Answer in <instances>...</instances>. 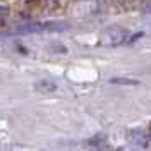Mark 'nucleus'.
Instances as JSON below:
<instances>
[{
    "label": "nucleus",
    "mask_w": 151,
    "mask_h": 151,
    "mask_svg": "<svg viewBox=\"0 0 151 151\" xmlns=\"http://www.w3.org/2000/svg\"><path fill=\"white\" fill-rule=\"evenodd\" d=\"M110 83L112 84H139V81H136V79H125V77H113V79H110Z\"/></svg>",
    "instance_id": "obj_3"
},
{
    "label": "nucleus",
    "mask_w": 151,
    "mask_h": 151,
    "mask_svg": "<svg viewBox=\"0 0 151 151\" xmlns=\"http://www.w3.org/2000/svg\"><path fill=\"white\" fill-rule=\"evenodd\" d=\"M36 86H38L40 91H53L55 89V84L53 83H48V81H38Z\"/></svg>",
    "instance_id": "obj_4"
},
{
    "label": "nucleus",
    "mask_w": 151,
    "mask_h": 151,
    "mask_svg": "<svg viewBox=\"0 0 151 151\" xmlns=\"http://www.w3.org/2000/svg\"><path fill=\"white\" fill-rule=\"evenodd\" d=\"M148 134H150V139H151V129H150V132H148Z\"/></svg>",
    "instance_id": "obj_9"
},
{
    "label": "nucleus",
    "mask_w": 151,
    "mask_h": 151,
    "mask_svg": "<svg viewBox=\"0 0 151 151\" xmlns=\"http://www.w3.org/2000/svg\"><path fill=\"white\" fill-rule=\"evenodd\" d=\"M88 146H93V148H98V146H103L105 144V137H93V139H89V141L86 142Z\"/></svg>",
    "instance_id": "obj_5"
},
{
    "label": "nucleus",
    "mask_w": 151,
    "mask_h": 151,
    "mask_svg": "<svg viewBox=\"0 0 151 151\" xmlns=\"http://www.w3.org/2000/svg\"><path fill=\"white\" fill-rule=\"evenodd\" d=\"M141 12L142 14H151V0H142L141 2Z\"/></svg>",
    "instance_id": "obj_6"
},
{
    "label": "nucleus",
    "mask_w": 151,
    "mask_h": 151,
    "mask_svg": "<svg viewBox=\"0 0 151 151\" xmlns=\"http://www.w3.org/2000/svg\"><path fill=\"white\" fill-rule=\"evenodd\" d=\"M129 40V31L124 29L122 26H110L103 29V33L100 35L98 43L101 47H119Z\"/></svg>",
    "instance_id": "obj_1"
},
{
    "label": "nucleus",
    "mask_w": 151,
    "mask_h": 151,
    "mask_svg": "<svg viewBox=\"0 0 151 151\" xmlns=\"http://www.w3.org/2000/svg\"><path fill=\"white\" fill-rule=\"evenodd\" d=\"M127 136H129V139L134 146H139V148H146L148 144H150V134L148 131H144L141 127H136V129H131V131L127 132Z\"/></svg>",
    "instance_id": "obj_2"
},
{
    "label": "nucleus",
    "mask_w": 151,
    "mask_h": 151,
    "mask_svg": "<svg viewBox=\"0 0 151 151\" xmlns=\"http://www.w3.org/2000/svg\"><path fill=\"white\" fill-rule=\"evenodd\" d=\"M5 14H7V9H4V7H0V19L4 17Z\"/></svg>",
    "instance_id": "obj_7"
},
{
    "label": "nucleus",
    "mask_w": 151,
    "mask_h": 151,
    "mask_svg": "<svg viewBox=\"0 0 151 151\" xmlns=\"http://www.w3.org/2000/svg\"><path fill=\"white\" fill-rule=\"evenodd\" d=\"M115 151H127L125 148H119V150H115Z\"/></svg>",
    "instance_id": "obj_8"
}]
</instances>
